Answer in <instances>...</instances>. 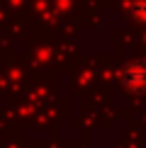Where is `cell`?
Returning a JSON list of instances; mask_svg holds the SVG:
<instances>
[{"mask_svg": "<svg viewBox=\"0 0 146 148\" xmlns=\"http://www.w3.org/2000/svg\"><path fill=\"white\" fill-rule=\"evenodd\" d=\"M122 83L134 95H144L146 92V61L134 58L129 63H124V68H122Z\"/></svg>", "mask_w": 146, "mask_h": 148, "instance_id": "cell-1", "label": "cell"}, {"mask_svg": "<svg viewBox=\"0 0 146 148\" xmlns=\"http://www.w3.org/2000/svg\"><path fill=\"white\" fill-rule=\"evenodd\" d=\"M132 15H134V20L146 22V0H136V3L132 5Z\"/></svg>", "mask_w": 146, "mask_h": 148, "instance_id": "cell-2", "label": "cell"}]
</instances>
